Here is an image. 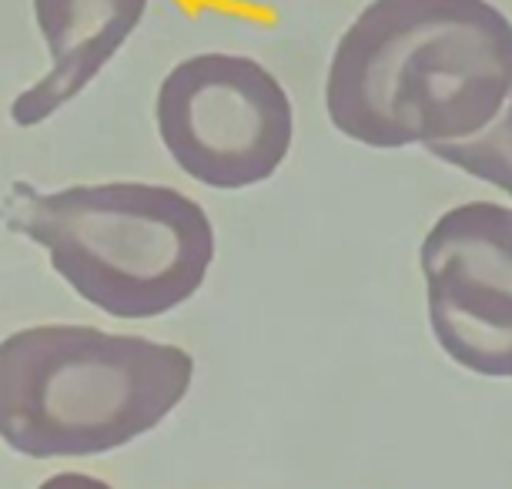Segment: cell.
<instances>
[{"label": "cell", "instance_id": "1", "mask_svg": "<svg viewBox=\"0 0 512 489\" xmlns=\"http://www.w3.org/2000/svg\"><path fill=\"white\" fill-rule=\"evenodd\" d=\"M512 94V21L492 0H372L338 37L328 121L365 148L462 141Z\"/></svg>", "mask_w": 512, "mask_h": 489}, {"label": "cell", "instance_id": "2", "mask_svg": "<svg viewBox=\"0 0 512 489\" xmlns=\"http://www.w3.org/2000/svg\"><path fill=\"white\" fill-rule=\"evenodd\" d=\"M195 382L188 349L94 325H27L0 342V439L27 459L104 456L148 436Z\"/></svg>", "mask_w": 512, "mask_h": 489}, {"label": "cell", "instance_id": "3", "mask_svg": "<svg viewBox=\"0 0 512 489\" xmlns=\"http://www.w3.org/2000/svg\"><path fill=\"white\" fill-rule=\"evenodd\" d=\"M7 215L84 302L111 319H158L195 299L215 262V225L185 191L104 181L21 188Z\"/></svg>", "mask_w": 512, "mask_h": 489}, {"label": "cell", "instance_id": "4", "mask_svg": "<svg viewBox=\"0 0 512 489\" xmlns=\"http://www.w3.org/2000/svg\"><path fill=\"white\" fill-rule=\"evenodd\" d=\"M161 145L191 181L218 191L255 188L285 165L295 108L255 57L208 51L164 74L154 101Z\"/></svg>", "mask_w": 512, "mask_h": 489}, {"label": "cell", "instance_id": "5", "mask_svg": "<svg viewBox=\"0 0 512 489\" xmlns=\"http://www.w3.org/2000/svg\"><path fill=\"white\" fill-rule=\"evenodd\" d=\"M419 262L439 349L476 376L512 379V208H449L425 235Z\"/></svg>", "mask_w": 512, "mask_h": 489}, {"label": "cell", "instance_id": "6", "mask_svg": "<svg viewBox=\"0 0 512 489\" xmlns=\"http://www.w3.org/2000/svg\"><path fill=\"white\" fill-rule=\"evenodd\" d=\"M148 0H34L51 71L11 104L17 128H37L98 78L141 24Z\"/></svg>", "mask_w": 512, "mask_h": 489}, {"label": "cell", "instance_id": "7", "mask_svg": "<svg viewBox=\"0 0 512 489\" xmlns=\"http://www.w3.org/2000/svg\"><path fill=\"white\" fill-rule=\"evenodd\" d=\"M425 148L439 161L486 181V185H496L512 198V94L489 128H482L472 138L436 141V145H425Z\"/></svg>", "mask_w": 512, "mask_h": 489}, {"label": "cell", "instance_id": "8", "mask_svg": "<svg viewBox=\"0 0 512 489\" xmlns=\"http://www.w3.org/2000/svg\"><path fill=\"white\" fill-rule=\"evenodd\" d=\"M37 489H114V486L104 483L98 476H88V473H54Z\"/></svg>", "mask_w": 512, "mask_h": 489}]
</instances>
